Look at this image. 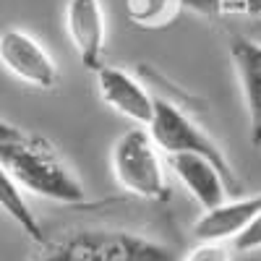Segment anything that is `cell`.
<instances>
[{
    "mask_svg": "<svg viewBox=\"0 0 261 261\" xmlns=\"http://www.w3.org/2000/svg\"><path fill=\"white\" fill-rule=\"evenodd\" d=\"M232 248L241 253H261V212L246 225V230L232 241Z\"/></svg>",
    "mask_w": 261,
    "mask_h": 261,
    "instance_id": "cell-15",
    "label": "cell"
},
{
    "mask_svg": "<svg viewBox=\"0 0 261 261\" xmlns=\"http://www.w3.org/2000/svg\"><path fill=\"white\" fill-rule=\"evenodd\" d=\"M146 130L151 134L154 144L162 149L165 157L167 154H180V151L204 154V157H209V160H214L217 165H220L227 178L241 183V178H238L235 170L230 167L222 146L217 144L196 120H191L175 102L154 97V113H151V120H149Z\"/></svg>",
    "mask_w": 261,
    "mask_h": 261,
    "instance_id": "cell-4",
    "label": "cell"
},
{
    "mask_svg": "<svg viewBox=\"0 0 261 261\" xmlns=\"http://www.w3.org/2000/svg\"><path fill=\"white\" fill-rule=\"evenodd\" d=\"M258 212H261V193L230 196L222 204L204 209V214L193 225V235H196V241L232 243Z\"/></svg>",
    "mask_w": 261,
    "mask_h": 261,
    "instance_id": "cell-10",
    "label": "cell"
},
{
    "mask_svg": "<svg viewBox=\"0 0 261 261\" xmlns=\"http://www.w3.org/2000/svg\"><path fill=\"white\" fill-rule=\"evenodd\" d=\"M183 0H125V16L134 27L162 29L175 21Z\"/></svg>",
    "mask_w": 261,
    "mask_h": 261,
    "instance_id": "cell-12",
    "label": "cell"
},
{
    "mask_svg": "<svg viewBox=\"0 0 261 261\" xmlns=\"http://www.w3.org/2000/svg\"><path fill=\"white\" fill-rule=\"evenodd\" d=\"M230 60L243 92L251 144L261 146V42H253L248 37H232Z\"/></svg>",
    "mask_w": 261,
    "mask_h": 261,
    "instance_id": "cell-9",
    "label": "cell"
},
{
    "mask_svg": "<svg viewBox=\"0 0 261 261\" xmlns=\"http://www.w3.org/2000/svg\"><path fill=\"white\" fill-rule=\"evenodd\" d=\"M97 76V92L102 102L115 110L118 115L128 118L136 125H149L151 113H154V94L125 68L120 65L102 63L94 71Z\"/></svg>",
    "mask_w": 261,
    "mask_h": 261,
    "instance_id": "cell-7",
    "label": "cell"
},
{
    "mask_svg": "<svg viewBox=\"0 0 261 261\" xmlns=\"http://www.w3.org/2000/svg\"><path fill=\"white\" fill-rule=\"evenodd\" d=\"M0 165L11 172V178L21 186V191H29L39 199L68 206L86 204L84 183L63 162L53 144L42 136L24 130V136L18 139L0 141Z\"/></svg>",
    "mask_w": 261,
    "mask_h": 261,
    "instance_id": "cell-1",
    "label": "cell"
},
{
    "mask_svg": "<svg viewBox=\"0 0 261 261\" xmlns=\"http://www.w3.org/2000/svg\"><path fill=\"white\" fill-rule=\"evenodd\" d=\"M37 261H178V253L146 235L97 227L60 238Z\"/></svg>",
    "mask_w": 261,
    "mask_h": 261,
    "instance_id": "cell-2",
    "label": "cell"
},
{
    "mask_svg": "<svg viewBox=\"0 0 261 261\" xmlns=\"http://www.w3.org/2000/svg\"><path fill=\"white\" fill-rule=\"evenodd\" d=\"M0 209H3L11 220L32 238V241H37V243H45L47 241L45 230H42L34 209L29 206L24 191H21V186L11 178V172L3 165H0Z\"/></svg>",
    "mask_w": 261,
    "mask_h": 261,
    "instance_id": "cell-11",
    "label": "cell"
},
{
    "mask_svg": "<svg viewBox=\"0 0 261 261\" xmlns=\"http://www.w3.org/2000/svg\"><path fill=\"white\" fill-rule=\"evenodd\" d=\"M65 32L84 63V68L97 71L102 65L107 42V18L102 0H68L65 6Z\"/></svg>",
    "mask_w": 261,
    "mask_h": 261,
    "instance_id": "cell-8",
    "label": "cell"
},
{
    "mask_svg": "<svg viewBox=\"0 0 261 261\" xmlns=\"http://www.w3.org/2000/svg\"><path fill=\"white\" fill-rule=\"evenodd\" d=\"M183 8L209 18L222 16H261V0H183Z\"/></svg>",
    "mask_w": 261,
    "mask_h": 261,
    "instance_id": "cell-13",
    "label": "cell"
},
{
    "mask_svg": "<svg viewBox=\"0 0 261 261\" xmlns=\"http://www.w3.org/2000/svg\"><path fill=\"white\" fill-rule=\"evenodd\" d=\"M167 165L201 209H212L217 204H222L225 199H230V196L243 193L241 183L227 178L222 167L204 154H193V151L167 154Z\"/></svg>",
    "mask_w": 261,
    "mask_h": 261,
    "instance_id": "cell-6",
    "label": "cell"
},
{
    "mask_svg": "<svg viewBox=\"0 0 261 261\" xmlns=\"http://www.w3.org/2000/svg\"><path fill=\"white\" fill-rule=\"evenodd\" d=\"M110 167L115 183L136 199L165 201L170 196L162 149L154 144L146 125H134L113 144Z\"/></svg>",
    "mask_w": 261,
    "mask_h": 261,
    "instance_id": "cell-3",
    "label": "cell"
},
{
    "mask_svg": "<svg viewBox=\"0 0 261 261\" xmlns=\"http://www.w3.org/2000/svg\"><path fill=\"white\" fill-rule=\"evenodd\" d=\"M0 63L8 73L34 89L50 92L58 84V65L42 42L24 29H6L0 34Z\"/></svg>",
    "mask_w": 261,
    "mask_h": 261,
    "instance_id": "cell-5",
    "label": "cell"
},
{
    "mask_svg": "<svg viewBox=\"0 0 261 261\" xmlns=\"http://www.w3.org/2000/svg\"><path fill=\"white\" fill-rule=\"evenodd\" d=\"M18 136H24V130L0 118V141H11V139H18Z\"/></svg>",
    "mask_w": 261,
    "mask_h": 261,
    "instance_id": "cell-16",
    "label": "cell"
},
{
    "mask_svg": "<svg viewBox=\"0 0 261 261\" xmlns=\"http://www.w3.org/2000/svg\"><path fill=\"white\" fill-rule=\"evenodd\" d=\"M232 243H217V241H196V246L178 261H232Z\"/></svg>",
    "mask_w": 261,
    "mask_h": 261,
    "instance_id": "cell-14",
    "label": "cell"
}]
</instances>
